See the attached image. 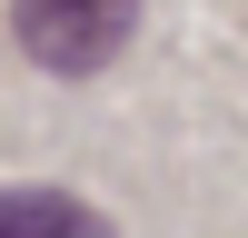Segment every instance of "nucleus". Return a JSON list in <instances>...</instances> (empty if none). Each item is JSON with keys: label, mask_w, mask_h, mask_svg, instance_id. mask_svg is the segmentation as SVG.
Listing matches in <instances>:
<instances>
[{"label": "nucleus", "mask_w": 248, "mask_h": 238, "mask_svg": "<svg viewBox=\"0 0 248 238\" xmlns=\"http://www.w3.org/2000/svg\"><path fill=\"white\" fill-rule=\"evenodd\" d=\"M0 238H109V218L70 189H0Z\"/></svg>", "instance_id": "nucleus-2"}, {"label": "nucleus", "mask_w": 248, "mask_h": 238, "mask_svg": "<svg viewBox=\"0 0 248 238\" xmlns=\"http://www.w3.org/2000/svg\"><path fill=\"white\" fill-rule=\"evenodd\" d=\"M139 30V0H20V50L40 70H109Z\"/></svg>", "instance_id": "nucleus-1"}]
</instances>
